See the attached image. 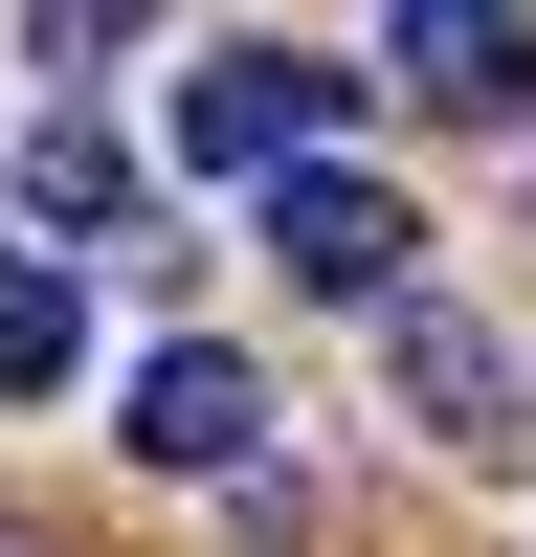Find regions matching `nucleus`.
<instances>
[{
    "instance_id": "f257e3e1",
    "label": "nucleus",
    "mask_w": 536,
    "mask_h": 557,
    "mask_svg": "<svg viewBox=\"0 0 536 557\" xmlns=\"http://www.w3.org/2000/svg\"><path fill=\"white\" fill-rule=\"evenodd\" d=\"M380 380H402V424H425L447 469H514V446H536L514 335H491V312H447V290H402V312H380Z\"/></svg>"
},
{
    "instance_id": "f03ea898",
    "label": "nucleus",
    "mask_w": 536,
    "mask_h": 557,
    "mask_svg": "<svg viewBox=\"0 0 536 557\" xmlns=\"http://www.w3.org/2000/svg\"><path fill=\"white\" fill-rule=\"evenodd\" d=\"M336 112H357V67H313V45H223V67H179V157H202V178L336 157Z\"/></svg>"
},
{
    "instance_id": "7ed1b4c3",
    "label": "nucleus",
    "mask_w": 536,
    "mask_h": 557,
    "mask_svg": "<svg viewBox=\"0 0 536 557\" xmlns=\"http://www.w3.org/2000/svg\"><path fill=\"white\" fill-rule=\"evenodd\" d=\"M402 246H425V223H402L357 157H291V178H268V268H291V290H336V312H402Z\"/></svg>"
},
{
    "instance_id": "20e7f679",
    "label": "nucleus",
    "mask_w": 536,
    "mask_h": 557,
    "mask_svg": "<svg viewBox=\"0 0 536 557\" xmlns=\"http://www.w3.org/2000/svg\"><path fill=\"white\" fill-rule=\"evenodd\" d=\"M380 67H402V112H447V134H514L536 112V23H514V0H402Z\"/></svg>"
},
{
    "instance_id": "39448f33",
    "label": "nucleus",
    "mask_w": 536,
    "mask_h": 557,
    "mask_svg": "<svg viewBox=\"0 0 536 557\" xmlns=\"http://www.w3.org/2000/svg\"><path fill=\"white\" fill-rule=\"evenodd\" d=\"M134 469H202V491H246V469H268V380H246L223 335L134 357Z\"/></svg>"
},
{
    "instance_id": "423d86ee",
    "label": "nucleus",
    "mask_w": 536,
    "mask_h": 557,
    "mask_svg": "<svg viewBox=\"0 0 536 557\" xmlns=\"http://www.w3.org/2000/svg\"><path fill=\"white\" fill-rule=\"evenodd\" d=\"M23 223H45V268H68V246H134V157H112V112H45V134H23Z\"/></svg>"
},
{
    "instance_id": "0eeeda50",
    "label": "nucleus",
    "mask_w": 536,
    "mask_h": 557,
    "mask_svg": "<svg viewBox=\"0 0 536 557\" xmlns=\"http://www.w3.org/2000/svg\"><path fill=\"white\" fill-rule=\"evenodd\" d=\"M68 380H89V290L45 246H0V401H68Z\"/></svg>"
},
{
    "instance_id": "6e6552de",
    "label": "nucleus",
    "mask_w": 536,
    "mask_h": 557,
    "mask_svg": "<svg viewBox=\"0 0 536 557\" xmlns=\"http://www.w3.org/2000/svg\"><path fill=\"white\" fill-rule=\"evenodd\" d=\"M112 45H157V0H23V67H112Z\"/></svg>"
}]
</instances>
